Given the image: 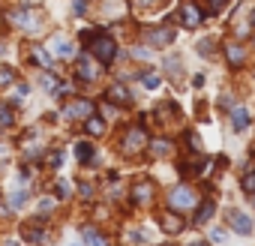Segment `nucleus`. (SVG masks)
<instances>
[{
	"instance_id": "nucleus-26",
	"label": "nucleus",
	"mask_w": 255,
	"mask_h": 246,
	"mask_svg": "<svg viewBox=\"0 0 255 246\" xmlns=\"http://www.w3.org/2000/svg\"><path fill=\"white\" fill-rule=\"evenodd\" d=\"M225 6H228V0H207V9H210L213 15H216V12H222Z\"/></svg>"
},
{
	"instance_id": "nucleus-7",
	"label": "nucleus",
	"mask_w": 255,
	"mask_h": 246,
	"mask_svg": "<svg viewBox=\"0 0 255 246\" xmlns=\"http://www.w3.org/2000/svg\"><path fill=\"white\" fill-rule=\"evenodd\" d=\"M228 225H231L237 234H252V219H249L243 210H228Z\"/></svg>"
},
{
	"instance_id": "nucleus-11",
	"label": "nucleus",
	"mask_w": 255,
	"mask_h": 246,
	"mask_svg": "<svg viewBox=\"0 0 255 246\" xmlns=\"http://www.w3.org/2000/svg\"><path fill=\"white\" fill-rule=\"evenodd\" d=\"M231 126H234L237 132L249 126V111H246V108H237V105L231 108Z\"/></svg>"
},
{
	"instance_id": "nucleus-32",
	"label": "nucleus",
	"mask_w": 255,
	"mask_h": 246,
	"mask_svg": "<svg viewBox=\"0 0 255 246\" xmlns=\"http://www.w3.org/2000/svg\"><path fill=\"white\" fill-rule=\"evenodd\" d=\"M48 162H51V165H54V168H57V165H60V162H63V153H60V150H54V153H51V156H48Z\"/></svg>"
},
{
	"instance_id": "nucleus-29",
	"label": "nucleus",
	"mask_w": 255,
	"mask_h": 246,
	"mask_svg": "<svg viewBox=\"0 0 255 246\" xmlns=\"http://www.w3.org/2000/svg\"><path fill=\"white\" fill-rule=\"evenodd\" d=\"M33 57H36V60H39L42 66H51V57H48V54H45L42 48H36V51H33Z\"/></svg>"
},
{
	"instance_id": "nucleus-39",
	"label": "nucleus",
	"mask_w": 255,
	"mask_h": 246,
	"mask_svg": "<svg viewBox=\"0 0 255 246\" xmlns=\"http://www.w3.org/2000/svg\"><path fill=\"white\" fill-rule=\"evenodd\" d=\"M72 246H78V243H72Z\"/></svg>"
},
{
	"instance_id": "nucleus-13",
	"label": "nucleus",
	"mask_w": 255,
	"mask_h": 246,
	"mask_svg": "<svg viewBox=\"0 0 255 246\" xmlns=\"http://www.w3.org/2000/svg\"><path fill=\"white\" fill-rule=\"evenodd\" d=\"M147 39H150L153 45H168V42L174 39V30H168V27H159V30H150V33H147Z\"/></svg>"
},
{
	"instance_id": "nucleus-3",
	"label": "nucleus",
	"mask_w": 255,
	"mask_h": 246,
	"mask_svg": "<svg viewBox=\"0 0 255 246\" xmlns=\"http://www.w3.org/2000/svg\"><path fill=\"white\" fill-rule=\"evenodd\" d=\"M144 144H147V135H144V129H141V126H132L129 132L123 135V150L129 153V156H132V153H138Z\"/></svg>"
},
{
	"instance_id": "nucleus-27",
	"label": "nucleus",
	"mask_w": 255,
	"mask_h": 246,
	"mask_svg": "<svg viewBox=\"0 0 255 246\" xmlns=\"http://www.w3.org/2000/svg\"><path fill=\"white\" fill-rule=\"evenodd\" d=\"M210 48H213V42H210V39H204V42H198V54H201V57H210V54H213Z\"/></svg>"
},
{
	"instance_id": "nucleus-15",
	"label": "nucleus",
	"mask_w": 255,
	"mask_h": 246,
	"mask_svg": "<svg viewBox=\"0 0 255 246\" xmlns=\"http://www.w3.org/2000/svg\"><path fill=\"white\" fill-rule=\"evenodd\" d=\"M213 210H216V204H213L210 198H207V201H201V204H198V210H195V222H198V225H204V222L213 216Z\"/></svg>"
},
{
	"instance_id": "nucleus-8",
	"label": "nucleus",
	"mask_w": 255,
	"mask_h": 246,
	"mask_svg": "<svg viewBox=\"0 0 255 246\" xmlns=\"http://www.w3.org/2000/svg\"><path fill=\"white\" fill-rule=\"evenodd\" d=\"M12 21H15L18 27H27V30H39V15H33L30 9H18V12L12 15Z\"/></svg>"
},
{
	"instance_id": "nucleus-2",
	"label": "nucleus",
	"mask_w": 255,
	"mask_h": 246,
	"mask_svg": "<svg viewBox=\"0 0 255 246\" xmlns=\"http://www.w3.org/2000/svg\"><path fill=\"white\" fill-rule=\"evenodd\" d=\"M75 75H78L81 81H93V78H99L96 57H90V54H81V57L75 60Z\"/></svg>"
},
{
	"instance_id": "nucleus-24",
	"label": "nucleus",
	"mask_w": 255,
	"mask_h": 246,
	"mask_svg": "<svg viewBox=\"0 0 255 246\" xmlns=\"http://www.w3.org/2000/svg\"><path fill=\"white\" fill-rule=\"evenodd\" d=\"M15 81V69L12 66H0V87H9Z\"/></svg>"
},
{
	"instance_id": "nucleus-18",
	"label": "nucleus",
	"mask_w": 255,
	"mask_h": 246,
	"mask_svg": "<svg viewBox=\"0 0 255 246\" xmlns=\"http://www.w3.org/2000/svg\"><path fill=\"white\" fill-rule=\"evenodd\" d=\"M81 234H84V243H87V246H108V240H105L96 228H84Z\"/></svg>"
},
{
	"instance_id": "nucleus-36",
	"label": "nucleus",
	"mask_w": 255,
	"mask_h": 246,
	"mask_svg": "<svg viewBox=\"0 0 255 246\" xmlns=\"http://www.w3.org/2000/svg\"><path fill=\"white\" fill-rule=\"evenodd\" d=\"M189 246H207V243H204V240H192Z\"/></svg>"
},
{
	"instance_id": "nucleus-33",
	"label": "nucleus",
	"mask_w": 255,
	"mask_h": 246,
	"mask_svg": "<svg viewBox=\"0 0 255 246\" xmlns=\"http://www.w3.org/2000/svg\"><path fill=\"white\" fill-rule=\"evenodd\" d=\"M81 198H93V189L87 183H81Z\"/></svg>"
},
{
	"instance_id": "nucleus-28",
	"label": "nucleus",
	"mask_w": 255,
	"mask_h": 246,
	"mask_svg": "<svg viewBox=\"0 0 255 246\" xmlns=\"http://www.w3.org/2000/svg\"><path fill=\"white\" fill-rule=\"evenodd\" d=\"M225 237H228L225 228H213V231H210V240H213V243H225Z\"/></svg>"
},
{
	"instance_id": "nucleus-30",
	"label": "nucleus",
	"mask_w": 255,
	"mask_h": 246,
	"mask_svg": "<svg viewBox=\"0 0 255 246\" xmlns=\"http://www.w3.org/2000/svg\"><path fill=\"white\" fill-rule=\"evenodd\" d=\"M54 192H57L60 198H69V183H66V180H60V183L54 186Z\"/></svg>"
},
{
	"instance_id": "nucleus-5",
	"label": "nucleus",
	"mask_w": 255,
	"mask_h": 246,
	"mask_svg": "<svg viewBox=\"0 0 255 246\" xmlns=\"http://www.w3.org/2000/svg\"><path fill=\"white\" fill-rule=\"evenodd\" d=\"M177 18H180V24H183V27H189V30H192V27H198V24H201L204 12H201L195 3H183V6H180V12H177Z\"/></svg>"
},
{
	"instance_id": "nucleus-38",
	"label": "nucleus",
	"mask_w": 255,
	"mask_h": 246,
	"mask_svg": "<svg viewBox=\"0 0 255 246\" xmlns=\"http://www.w3.org/2000/svg\"><path fill=\"white\" fill-rule=\"evenodd\" d=\"M141 3H156V0H141Z\"/></svg>"
},
{
	"instance_id": "nucleus-17",
	"label": "nucleus",
	"mask_w": 255,
	"mask_h": 246,
	"mask_svg": "<svg viewBox=\"0 0 255 246\" xmlns=\"http://www.w3.org/2000/svg\"><path fill=\"white\" fill-rule=\"evenodd\" d=\"M225 57H228L231 66H240V63H243V48L234 45V42H228V45H225Z\"/></svg>"
},
{
	"instance_id": "nucleus-6",
	"label": "nucleus",
	"mask_w": 255,
	"mask_h": 246,
	"mask_svg": "<svg viewBox=\"0 0 255 246\" xmlns=\"http://www.w3.org/2000/svg\"><path fill=\"white\" fill-rule=\"evenodd\" d=\"M93 108H96V105H93V99H78V102H69L63 114H66L69 120H78V117H90V114H93Z\"/></svg>"
},
{
	"instance_id": "nucleus-37",
	"label": "nucleus",
	"mask_w": 255,
	"mask_h": 246,
	"mask_svg": "<svg viewBox=\"0 0 255 246\" xmlns=\"http://www.w3.org/2000/svg\"><path fill=\"white\" fill-rule=\"evenodd\" d=\"M252 27H255V9H252Z\"/></svg>"
},
{
	"instance_id": "nucleus-35",
	"label": "nucleus",
	"mask_w": 255,
	"mask_h": 246,
	"mask_svg": "<svg viewBox=\"0 0 255 246\" xmlns=\"http://www.w3.org/2000/svg\"><path fill=\"white\" fill-rule=\"evenodd\" d=\"M84 12V0H75V15H81Z\"/></svg>"
},
{
	"instance_id": "nucleus-14",
	"label": "nucleus",
	"mask_w": 255,
	"mask_h": 246,
	"mask_svg": "<svg viewBox=\"0 0 255 246\" xmlns=\"http://www.w3.org/2000/svg\"><path fill=\"white\" fill-rule=\"evenodd\" d=\"M84 132H87V135H102V132H105V120L90 114V117L84 120Z\"/></svg>"
},
{
	"instance_id": "nucleus-25",
	"label": "nucleus",
	"mask_w": 255,
	"mask_h": 246,
	"mask_svg": "<svg viewBox=\"0 0 255 246\" xmlns=\"http://www.w3.org/2000/svg\"><path fill=\"white\" fill-rule=\"evenodd\" d=\"M141 81H144V87H147V90H156V87H159V75H153V72L141 75Z\"/></svg>"
},
{
	"instance_id": "nucleus-31",
	"label": "nucleus",
	"mask_w": 255,
	"mask_h": 246,
	"mask_svg": "<svg viewBox=\"0 0 255 246\" xmlns=\"http://www.w3.org/2000/svg\"><path fill=\"white\" fill-rule=\"evenodd\" d=\"M21 204H27V192H15L12 195V207H21Z\"/></svg>"
},
{
	"instance_id": "nucleus-1",
	"label": "nucleus",
	"mask_w": 255,
	"mask_h": 246,
	"mask_svg": "<svg viewBox=\"0 0 255 246\" xmlns=\"http://www.w3.org/2000/svg\"><path fill=\"white\" fill-rule=\"evenodd\" d=\"M114 54H117V42L111 36H105V33H96V39H93V57L99 63H111Z\"/></svg>"
},
{
	"instance_id": "nucleus-9",
	"label": "nucleus",
	"mask_w": 255,
	"mask_h": 246,
	"mask_svg": "<svg viewBox=\"0 0 255 246\" xmlns=\"http://www.w3.org/2000/svg\"><path fill=\"white\" fill-rule=\"evenodd\" d=\"M240 189H243L246 195H255V162H249V165L243 168V174H240Z\"/></svg>"
},
{
	"instance_id": "nucleus-23",
	"label": "nucleus",
	"mask_w": 255,
	"mask_h": 246,
	"mask_svg": "<svg viewBox=\"0 0 255 246\" xmlns=\"http://www.w3.org/2000/svg\"><path fill=\"white\" fill-rule=\"evenodd\" d=\"M12 105L9 102H3V105H0V126H12Z\"/></svg>"
},
{
	"instance_id": "nucleus-34",
	"label": "nucleus",
	"mask_w": 255,
	"mask_h": 246,
	"mask_svg": "<svg viewBox=\"0 0 255 246\" xmlns=\"http://www.w3.org/2000/svg\"><path fill=\"white\" fill-rule=\"evenodd\" d=\"M129 240H132V243H141V240H144V234H141V231H132V234H129Z\"/></svg>"
},
{
	"instance_id": "nucleus-10",
	"label": "nucleus",
	"mask_w": 255,
	"mask_h": 246,
	"mask_svg": "<svg viewBox=\"0 0 255 246\" xmlns=\"http://www.w3.org/2000/svg\"><path fill=\"white\" fill-rule=\"evenodd\" d=\"M51 48H54V54H57V57H63V60L75 57V45H72L69 39H63V36H57V39L51 42Z\"/></svg>"
},
{
	"instance_id": "nucleus-12",
	"label": "nucleus",
	"mask_w": 255,
	"mask_h": 246,
	"mask_svg": "<svg viewBox=\"0 0 255 246\" xmlns=\"http://www.w3.org/2000/svg\"><path fill=\"white\" fill-rule=\"evenodd\" d=\"M162 228H165L168 234H180V231L186 228V222H183L177 213H165V219H162Z\"/></svg>"
},
{
	"instance_id": "nucleus-16",
	"label": "nucleus",
	"mask_w": 255,
	"mask_h": 246,
	"mask_svg": "<svg viewBox=\"0 0 255 246\" xmlns=\"http://www.w3.org/2000/svg\"><path fill=\"white\" fill-rule=\"evenodd\" d=\"M108 99H111V102H120V105H126V102H129L132 96H129V90H126L123 84H114V87L108 90Z\"/></svg>"
},
{
	"instance_id": "nucleus-20",
	"label": "nucleus",
	"mask_w": 255,
	"mask_h": 246,
	"mask_svg": "<svg viewBox=\"0 0 255 246\" xmlns=\"http://www.w3.org/2000/svg\"><path fill=\"white\" fill-rule=\"evenodd\" d=\"M24 240H30V243H45V231L36 228V225H27V228H24Z\"/></svg>"
},
{
	"instance_id": "nucleus-4",
	"label": "nucleus",
	"mask_w": 255,
	"mask_h": 246,
	"mask_svg": "<svg viewBox=\"0 0 255 246\" xmlns=\"http://www.w3.org/2000/svg\"><path fill=\"white\" fill-rule=\"evenodd\" d=\"M168 204L177 207V210H186V207H195V192L189 186H177L171 195H168Z\"/></svg>"
},
{
	"instance_id": "nucleus-22",
	"label": "nucleus",
	"mask_w": 255,
	"mask_h": 246,
	"mask_svg": "<svg viewBox=\"0 0 255 246\" xmlns=\"http://www.w3.org/2000/svg\"><path fill=\"white\" fill-rule=\"evenodd\" d=\"M75 156H78L81 162H90V159H93V147H90L87 141H78V144H75Z\"/></svg>"
},
{
	"instance_id": "nucleus-19",
	"label": "nucleus",
	"mask_w": 255,
	"mask_h": 246,
	"mask_svg": "<svg viewBox=\"0 0 255 246\" xmlns=\"http://www.w3.org/2000/svg\"><path fill=\"white\" fill-rule=\"evenodd\" d=\"M150 183H135V189H132V198L138 201V204H144V201H150Z\"/></svg>"
},
{
	"instance_id": "nucleus-40",
	"label": "nucleus",
	"mask_w": 255,
	"mask_h": 246,
	"mask_svg": "<svg viewBox=\"0 0 255 246\" xmlns=\"http://www.w3.org/2000/svg\"><path fill=\"white\" fill-rule=\"evenodd\" d=\"M0 51H3V48H0Z\"/></svg>"
},
{
	"instance_id": "nucleus-21",
	"label": "nucleus",
	"mask_w": 255,
	"mask_h": 246,
	"mask_svg": "<svg viewBox=\"0 0 255 246\" xmlns=\"http://www.w3.org/2000/svg\"><path fill=\"white\" fill-rule=\"evenodd\" d=\"M168 150H171V144H168L165 138H153V141H150V153H153V156H165Z\"/></svg>"
}]
</instances>
